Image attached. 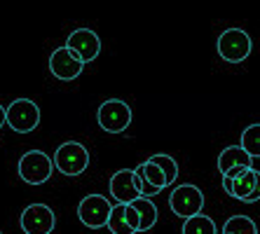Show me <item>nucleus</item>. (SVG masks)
<instances>
[{
  "label": "nucleus",
  "instance_id": "nucleus-1",
  "mask_svg": "<svg viewBox=\"0 0 260 234\" xmlns=\"http://www.w3.org/2000/svg\"><path fill=\"white\" fill-rule=\"evenodd\" d=\"M216 49L220 59L228 61V63H242L251 54L253 42H251V36L244 28H228L218 36Z\"/></svg>",
  "mask_w": 260,
  "mask_h": 234
},
{
  "label": "nucleus",
  "instance_id": "nucleus-2",
  "mask_svg": "<svg viewBox=\"0 0 260 234\" xmlns=\"http://www.w3.org/2000/svg\"><path fill=\"white\" fill-rule=\"evenodd\" d=\"M52 162H54L56 171H61L63 176H80L89 166V152L78 141H66L56 148Z\"/></svg>",
  "mask_w": 260,
  "mask_h": 234
},
{
  "label": "nucleus",
  "instance_id": "nucleus-3",
  "mask_svg": "<svg viewBox=\"0 0 260 234\" xmlns=\"http://www.w3.org/2000/svg\"><path fill=\"white\" fill-rule=\"evenodd\" d=\"M54 162L52 157L45 155L43 150H28L19 157V178L28 185H43L52 178Z\"/></svg>",
  "mask_w": 260,
  "mask_h": 234
},
{
  "label": "nucleus",
  "instance_id": "nucleus-4",
  "mask_svg": "<svg viewBox=\"0 0 260 234\" xmlns=\"http://www.w3.org/2000/svg\"><path fill=\"white\" fill-rule=\"evenodd\" d=\"M96 122L103 131L108 133H122L132 124V106L120 98H108L99 106Z\"/></svg>",
  "mask_w": 260,
  "mask_h": 234
},
{
  "label": "nucleus",
  "instance_id": "nucleus-5",
  "mask_svg": "<svg viewBox=\"0 0 260 234\" xmlns=\"http://www.w3.org/2000/svg\"><path fill=\"white\" fill-rule=\"evenodd\" d=\"M7 126L17 133H30L40 124V108L30 98H17L5 108Z\"/></svg>",
  "mask_w": 260,
  "mask_h": 234
},
{
  "label": "nucleus",
  "instance_id": "nucleus-6",
  "mask_svg": "<svg viewBox=\"0 0 260 234\" xmlns=\"http://www.w3.org/2000/svg\"><path fill=\"white\" fill-rule=\"evenodd\" d=\"M169 206L174 211V216L188 220L192 216H200L202 209H204V194L197 185H178L174 192L169 194Z\"/></svg>",
  "mask_w": 260,
  "mask_h": 234
},
{
  "label": "nucleus",
  "instance_id": "nucleus-7",
  "mask_svg": "<svg viewBox=\"0 0 260 234\" xmlns=\"http://www.w3.org/2000/svg\"><path fill=\"white\" fill-rule=\"evenodd\" d=\"M110 211H113V204L103 194H87L78 204V218L85 227L101 229L108 225Z\"/></svg>",
  "mask_w": 260,
  "mask_h": 234
},
{
  "label": "nucleus",
  "instance_id": "nucleus-8",
  "mask_svg": "<svg viewBox=\"0 0 260 234\" xmlns=\"http://www.w3.org/2000/svg\"><path fill=\"white\" fill-rule=\"evenodd\" d=\"M24 234H52L56 227V213L47 204H30L19 216Z\"/></svg>",
  "mask_w": 260,
  "mask_h": 234
},
{
  "label": "nucleus",
  "instance_id": "nucleus-9",
  "mask_svg": "<svg viewBox=\"0 0 260 234\" xmlns=\"http://www.w3.org/2000/svg\"><path fill=\"white\" fill-rule=\"evenodd\" d=\"M66 47L71 49L82 63H89V61H94L101 54V38L91 28H75L71 36H68Z\"/></svg>",
  "mask_w": 260,
  "mask_h": 234
},
{
  "label": "nucleus",
  "instance_id": "nucleus-10",
  "mask_svg": "<svg viewBox=\"0 0 260 234\" xmlns=\"http://www.w3.org/2000/svg\"><path fill=\"white\" fill-rule=\"evenodd\" d=\"M82 71H85V63L73 54L66 45L59 47V49H54L52 56H49V73H52L56 80L71 82V80L80 78V73Z\"/></svg>",
  "mask_w": 260,
  "mask_h": 234
},
{
  "label": "nucleus",
  "instance_id": "nucleus-11",
  "mask_svg": "<svg viewBox=\"0 0 260 234\" xmlns=\"http://www.w3.org/2000/svg\"><path fill=\"white\" fill-rule=\"evenodd\" d=\"M110 194L115 197L117 204H124V206L141 197L132 169H120L117 174H113V178H110Z\"/></svg>",
  "mask_w": 260,
  "mask_h": 234
},
{
  "label": "nucleus",
  "instance_id": "nucleus-12",
  "mask_svg": "<svg viewBox=\"0 0 260 234\" xmlns=\"http://www.w3.org/2000/svg\"><path fill=\"white\" fill-rule=\"evenodd\" d=\"M237 166L253 169V159H251L239 145H230V148H225V150L218 155V171L225 176L230 169H237Z\"/></svg>",
  "mask_w": 260,
  "mask_h": 234
},
{
  "label": "nucleus",
  "instance_id": "nucleus-13",
  "mask_svg": "<svg viewBox=\"0 0 260 234\" xmlns=\"http://www.w3.org/2000/svg\"><path fill=\"white\" fill-rule=\"evenodd\" d=\"M258 178H260L258 169H244L237 178H232V194L230 197L239 199V202H246V199L251 197V192L255 190V185H258Z\"/></svg>",
  "mask_w": 260,
  "mask_h": 234
},
{
  "label": "nucleus",
  "instance_id": "nucleus-14",
  "mask_svg": "<svg viewBox=\"0 0 260 234\" xmlns=\"http://www.w3.org/2000/svg\"><path fill=\"white\" fill-rule=\"evenodd\" d=\"M132 206L136 211H139V232H148V229H152L155 225H157V206L152 204V199H143L139 197L136 202H132Z\"/></svg>",
  "mask_w": 260,
  "mask_h": 234
},
{
  "label": "nucleus",
  "instance_id": "nucleus-15",
  "mask_svg": "<svg viewBox=\"0 0 260 234\" xmlns=\"http://www.w3.org/2000/svg\"><path fill=\"white\" fill-rule=\"evenodd\" d=\"M239 148L246 152L251 159H258L260 157V124H251L242 131V141H239Z\"/></svg>",
  "mask_w": 260,
  "mask_h": 234
},
{
  "label": "nucleus",
  "instance_id": "nucleus-16",
  "mask_svg": "<svg viewBox=\"0 0 260 234\" xmlns=\"http://www.w3.org/2000/svg\"><path fill=\"white\" fill-rule=\"evenodd\" d=\"M183 234H216V222L206 213H200V216H192L183 222Z\"/></svg>",
  "mask_w": 260,
  "mask_h": 234
},
{
  "label": "nucleus",
  "instance_id": "nucleus-17",
  "mask_svg": "<svg viewBox=\"0 0 260 234\" xmlns=\"http://www.w3.org/2000/svg\"><path fill=\"white\" fill-rule=\"evenodd\" d=\"M150 162L155 164V166H159V171H162L164 178H167V185H174L176 178H178V164H176L174 157L167 155V152H157V155L150 157Z\"/></svg>",
  "mask_w": 260,
  "mask_h": 234
},
{
  "label": "nucleus",
  "instance_id": "nucleus-18",
  "mask_svg": "<svg viewBox=\"0 0 260 234\" xmlns=\"http://www.w3.org/2000/svg\"><path fill=\"white\" fill-rule=\"evenodd\" d=\"M223 234H258V227L248 216H232L225 220Z\"/></svg>",
  "mask_w": 260,
  "mask_h": 234
},
{
  "label": "nucleus",
  "instance_id": "nucleus-19",
  "mask_svg": "<svg viewBox=\"0 0 260 234\" xmlns=\"http://www.w3.org/2000/svg\"><path fill=\"white\" fill-rule=\"evenodd\" d=\"M124 209H127L124 204H115L113 211H110V218H108V225H106V227L113 234H134V229L129 227L127 220H124Z\"/></svg>",
  "mask_w": 260,
  "mask_h": 234
},
{
  "label": "nucleus",
  "instance_id": "nucleus-20",
  "mask_svg": "<svg viewBox=\"0 0 260 234\" xmlns=\"http://www.w3.org/2000/svg\"><path fill=\"white\" fill-rule=\"evenodd\" d=\"M139 169H141V176H143V178L148 180L152 187H157V190L169 187V185H167V178H164V174L159 171V166H155L150 159H148V162H143V164H139Z\"/></svg>",
  "mask_w": 260,
  "mask_h": 234
},
{
  "label": "nucleus",
  "instance_id": "nucleus-21",
  "mask_svg": "<svg viewBox=\"0 0 260 234\" xmlns=\"http://www.w3.org/2000/svg\"><path fill=\"white\" fill-rule=\"evenodd\" d=\"M124 220H127V225L134 229V234L139 232V222H141L139 220V211L134 209L132 204H127V209H124Z\"/></svg>",
  "mask_w": 260,
  "mask_h": 234
},
{
  "label": "nucleus",
  "instance_id": "nucleus-22",
  "mask_svg": "<svg viewBox=\"0 0 260 234\" xmlns=\"http://www.w3.org/2000/svg\"><path fill=\"white\" fill-rule=\"evenodd\" d=\"M255 202H260V178H258V185H255V190L251 192V197L246 199V204H255Z\"/></svg>",
  "mask_w": 260,
  "mask_h": 234
},
{
  "label": "nucleus",
  "instance_id": "nucleus-23",
  "mask_svg": "<svg viewBox=\"0 0 260 234\" xmlns=\"http://www.w3.org/2000/svg\"><path fill=\"white\" fill-rule=\"evenodd\" d=\"M223 190L228 194H232V178H228V176H223Z\"/></svg>",
  "mask_w": 260,
  "mask_h": 234
},
{
  "label": "nucleus",
  "instance_id": "nucleus-24",
  "mask_svg": "<svg viewBox=\"0 0 260 234\" xmlns=\"http://www.w3.org/2000/svg\"><path fill=\"white\" fill-rule=\"evenodd\" d=\"M3 124H7V117H5V106H0V129Z\"/></svg>",
  "mask_w": 260,
  "mask_h": 234
},
{
  "label": "nucleus",
  "instance_id": "nucleus-25",
  "mask_svg": "<svg viewBox=\"0 0 260 234\" xmlns=\"http://www.w3.org/2000/svg\"><path fill=\"white\" fill-rule=\"evenodd\" d=\"M0 234H3V232H0Z\"/></svg>",
  "mask_w": 260,
  "mask_h": 234
}]
</instances>
